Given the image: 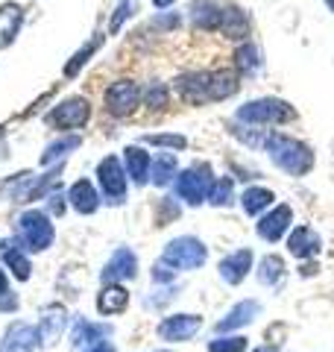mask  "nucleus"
Masks as SVG:
<instances>
[{"instance_id":"nucleus-17","label":"nucleus","mask_w":334,"mask_h":352,"mask_svg":"<svg viewBox=\"0 0 334 352\" xmlns=\"http://www.w3.org/2000/svg\"><path fill=\"white\" fill-rule=\"evenodd\" d=\"M252 270V250H238L220 261V276L226 285H241Z\"/></svg>"},{"instance_id":"nucleus-28","label":"nucleus","mask_w":334,"mask_h":352,"mask_svg":"<svg viewBox=\"0 0 334 352\" xmlns=\"http://www.w3.org/2000/svg\"><path fill=\"white\" fill-rule=\"evenodd\" d=\"M235 68H238L241 76H252L261 68V53H258L255 44H241L238 53H235Z\"/></svg>"},{"instance_id":"nucleus-22","label":"nucleus","mask_w":334,"mask_h":352,"mask_svg":"<svg viewBox=\"0 0 334 352\" xmlns=\"http://www.w3.org/2000/svg\"><path fill=\"white\" fill-rule=\"evenodd\" d=\"M0 256H3V261L9 264V270H12L21 282H27V279H30L32 264H30L27 252H24V247H21L18 241H6V244H0Z\"/></svg>"},{"instance_id":"nucleus-29","label":"nucleus","mask_w":334,"mask_h":352,"mask_svg":"<svg viewBox=\"0 0 334 352\" xmlns=\"http://www.w3.org/2000/svg\"><path fill=\"white\" fill-rule=\"evenodd\" d=\"M82 144V138L80 135H65L59 141H53V144L44 150V156H41V164H53V162H59L62 156H68L71 150H76Z\"/></svg>"},{"instance_id":"nucleus-11","label":"nucleus","mask_w":334,"mask_h":352,"mask_svg":"<svg viewBox=\"0 0 334 352\" xmlns=\"http://www.w3.org/2000/svg\"><path fill=\"white\" fill-rule=\"evenodd\" d=\"M135 273H138V258H135V252L126 250V247H120L115 250V256L109 258L106 264V270H103V282H124V279H135Z\"/></svg>"},{"instance_id":"nucleus-42","label":"nucleus","mask_w":334,"mask_h":352,"mask_svg":"<svg viewBox=\"0 0 334 352\" xmlns=\"http://www.w3.org/2000/svg\"><path fill=\"white\" fill-rule=\"evenodd\" d=\"M15 308H18L15 296H9V300H0V311H15Z\"/></svg>"},{"instance_id":"nucleus-6","label":"nucleus","mask_w":334,"mask_h":352,"mask_svg":"<svg viewBox=\"0 0 334 352\" xmlns=\"http://www.w3.org/2000/svg\"><path fill=\"white\" fill-rule=\"evenodd\" d=\"M211 168L208 164H197L191 170H182L176 176V194H179V200H185L188 206H199L203 200H208L211 194Z\"/></svg>"},{"instance_id":"nucleus-40","label":"nucleus","mask_w":334,"mask_h":352,"mask_svg":"<svg viewBox=\"0 0 334 352\" xmlns=\"http://www.w3.org/2000/svg\"><path fill=\"white\" fill-rule=\"evenodd\" d=\"M47 200H50V212H53L56 217H62V214H65V208H68V203H65V200H68V197H62V191L56 188V191L47 197Z\"/></svg>"},{"instance_id":"nucleus-38","label":"nucleus","mask_w":334,"mask_h":352,"mask_svg":"<svg viewBox=\"0 0 334 352\" xmlns=\"http://www.w3.org/2000/svg\"><path fill=\"white\" fill-rule=\"evenodd\" d=\"M182 24V18L176 15V12H162V15H155L153 18V30L155 32H167V30H176Z\"/></svg>"},{"instance_id":"nucleus-37","label":"nucleus","mask_w":334,"mask_h":352,"mask_svg":"<svg viewBox=\"0 0 334 352\" xmlns=\"http://www.w3.org/2000/svg\"><path fill=\"white\" fill-rule=\"evenodd\" d=\"M179 217V206H176L170 197H164V200L159 203V214H155V220H159V226H167L170 220Z\"/></svg>"},{"instance_id":"nucleus-12","label":"nucleus","mask_w":334,"mask_h":352,"mask_svg":"<svg viewBox=\"0 0 334 352\" xmlns=\"http://www.w3.org/2000/svg\"><path fill=\"white\" fill-rule=\"evenodd\" d=\"M38 344V329L30 323H15L6 329V338L0 344V352H32Z\"/></svg>"},{"instance_id":"nucleus-8","label":"nucleus","mask_w":334,"mask_h":352,"mask_svg":"<svg viewBox=\"0 0 334 352\" xmlns=\"http://www.w3.org/2000/svg\"><path fill=\"white\" fill-rule=\"evenodd\" d=\"M141 103V91L132 80H118L106 88V112L115 118H126L138 109Z\"/></svg>"},{"instance_id":"nucleus-43","label":"nucleus","mask_w":334,"mask_h":352,"mask_svg":"<svg viewBox=\"0 0 334 352\" xmlns=\"http://www.w3.org/2000/svg\"><path fill=\"white\" fill-rule=\"evenodd\" d=\"M88 352H118V349L111 346V344H94V346L88 349Z\"/></svg>"},{"instance_id":"nucleus-26","label":"nucleus","mask_w":334,"mask_h":352,"mask_svg":"<svg viewBox=\"0 0 334 352\" xmlns=\"http://www.w3.org/2000/svg\"><path fill=\"white\" fill-rule=\"evenodd\" d=\"M176 170H179V162H176L173 153H159V156L153 159V176H150V179L159 185V188H164V185L173 182Z\"/></svg>"},{"instance_id":"nucleus-47","label":"nucleus","mask_w":334,"mask_h":352,"mask_svg":"<svg viewBox=\"0 0 334 352\" xmlns=\"http://www.w3.org/2000/svg\"><path fill=\"white\" fill-rule=\"evenodd\" d=\"M326 3H329V6H331V9H334V0H326Z\"/></svg>"},{"instance_id":"nucleus-36","label":"nucleus","mask_w":334,"mask_h":352,"mask_svg":"<svg viewBox=\"0 0 334 352\" xmlns=\"http://www.w3.org/2000/svg\"><path fill=\"white\" fill-rule=\"evenodd\" d=\"M144 103L150 109H164L167 106V88L162 82H153L147 91H144Z\"/></svg>"},{"instance_id":"nucleus-10","label":"nucleus","mask_w":334,"mask_h":352,"mask_svg":"<svg viewBox=\"0 0 334 352\" xmlns=\"http://www.w3.org/2000/svg\"><path fill=\"white\" fill-rule=\"evenodd\" d=\"M199 329H203V317L199 314H173L159 323V338L176 344V340H191Z\"/></svg>"},{"instance_id":"nucleus-5","label":"nucleus","mask_w":334,"mask_h":352,"mask_svg":"<svg viewBox=\"0 0 334 352\" xmlns=\"http://www.w3.org/2000/svg\"><path fill=\"white\" fill-rule=\"evenodd\" d=\"M126 179H129L126 168L120 164L118 156H106L97 164V185H100V191H103L106 203L120 206L126 200Z\"/></svg>"},{"instance_id":"nucleus-30","label":"nucleus","mask_w":334,"mask_h":352,"mask_svg":"<svg viewBox=\"0 0 334 352\" xmlns=\"http://www.w3.org/2000/svg\"><path fill=\"white\" fill-rule=\"evenodd\" d=\"M109 335V326H94L88 320H80L74 329V346H82V344H97Z\"/></svg>"},{"instance_id":"nucleus-31","label":"nucleus","mask_w":334,"mask_h":352,"mask_svg":"<svg viewBox=\"0 0 334 352\" xmlns=\"http://www.w3.org/2000/svg\"><path fill=\"white\" fill-rule=\"evenodd\" d=\"M285 276V261L278 256H264L258 264V282L261 285H276Z\"/></svg>"},{"instance_id":"nucleus-27","label":"nucleus","mask_w":334,"mask_h":352,"mask_svg":"<svg viewBox=\"0 0 334 352\" xmlns=\"http://www.w3.org/2000/svg\"><path fill=\"white\" fill-rule=\"evenodd\" d=\"M273 191H267V188H258V185H255V188H247L243 191V197H241V206H243V212L247 214H261L264 208H270L273 206Z\"/></svg>"},{"instance_id":"nucleus-44","label":"nucleus","mask_w":334,"mask_h":352,"mask_svg":"<svg viewBox=\"0 0 334 352\" xmlns=\"http://www.w3.org/2000/svg\"><path fill=\"white\" fill-rule=\"evenodd\" d=\"M153 3H155V9H170L176 0H153Z\"/></svg>"},{"instance_id":"nucleus-45","label":"nucleus","mask_w":334,"mask_h":352,"mask_svg":"<svg viewBox=\"0 0 334 352\" xmlns=\"http://www.w3.org/2000/svg\"><path fill=\"white\" fill-rule=\"evenodd\" d=\"M6 291H9V282H6V273L0 270V296H3Z\"/></svg>"},{"instance_id":"nucleus-4","label":"nucleus","mask_w":334,"mask_h":352,"mask_svg":"<svg viewBox=\"0 0 334 352\" xmlns=\"http://www.w3.org/2000/svg\"><path fill=\"white\" fill-rule=\"evenodd\" d=\"M205 258H208V250H205L203 241H197L194 235L170 241L162 252V261L170 264L173 270H197L205 264Z\"/></svg>"},{"instance_id":"nucleus-34","label":"nucleus","mask_w":334,"mask_h":352,"mask_svg":"<svg viewBox=\"0 0 334 352\" xmlns=\"http://www.w3.org/2000/svg\"><path fill=\"white\" fill-rule=\"evenodd\" d=\"M208 352H247V338H217L208 344Z\"/></svg>"},{"instance_id":"nucleus-33","label":"nucleus","mask_w":334,"mask_h":352,"mask_svg":"<svg viewBox=\"0 0 334 352\" xmlns=\"http://www.w3.org/2000/svg\"><path fill=\"white\" fill-rule=\"evenodd\" d=\"M232 197H235V182H232L229 176H223V179H217L214 185H211L208 200L214 203V206H229V203H232Z\"/></svg>"},{"instance_id":"nucleus-46","label":"nucleus","mask_w":334,"mask_h":352,"mask_svg":"<svg viewBox=\"0 0 334 352\" xmlns=\"http://www.w3.org/2000/svg\"><path fill=\"white\" fill-rule=\"evenodd\" d=\"M252 352H278V349H273V346H258V349H252Z\"/></svg>"},{"instance_id":"nucleus-21","label":"nucleus","mask_w":334,"mask_h":352,"mask_svg":"<svg viewBox=\"0 0 334 352\" xmlns=\"http://www.w3.org/2000/svg\"><path fill=\"white\" fill-rule=\"evenodd\" d=\"M21 21H24V9H21L18 3L0 6V50L15 41L18 30H21Z\"/></svg>"},{"instance_id":"nucleus-3","label":"nucleus","mask_w":334,"mask_h":352,"mask_svg":"<svg viewBox=\"0 0 334 352\" xmlns=\"http://www.w3.org/2000/svg\"><path fill=\"white\" fill-rule=\"evenodd\" d=\"M56 238V229L50 223V217L38 212V208H30L18 217V244L30 250V252H41L53 244Z\"/></svg>"},{"instance_id":"nucleus-41","label":"nucleus","mask_w":334,"mask_h":352,"mask_svg":"<svg viewBox=\"0 0 334 352\" xmlns=\"http://www.w3.org/2000/svg\"><path fill=\"white\" fill-rule=\"evenodd\" d=\"M173 279V267L170 264H164V261H159L153 267V282H170Z\"/></svg>"},{"instance_id":"nucleus-20","label":"nucleus","mask_w":334,"mask_h":352,"mask_svg":"<svg viewBox=\"0 0 334 352\" xmlns=\"http://www.w3.org/2000/svg\"><path fill=\"white\" fill-rule=\"evenodd\" d=\"M126 305H129V294L124 285H118V282H109L106 288L97 294L100 314H120V311H126Z\"/></svg>"},{"instance_id":"nucleus-24","label":"nucleus","mask_w":334,"mask_h":352,"mask_svg":"<svg viewBox=\"0 0 334 352\" xmlns=\"http://www.w3.org/2000/svg\"><path fill=\"white\" fill-rule=\"evenodd\" d=\"M220 15H223V6L220 3H211V0H197L191 3V18L197 27L203 30H220Z\"/></svg>"},{"instance_id":"nucleus-15","label":"nucleus","mask_w":334,"mask_h":352,"mask_svg":"<svg viewBox=\"0 0 334 352\" xmlns=\"http://www.w3.org/2000/svg\"><path fill=\"white\" fill-rule=\"evenodd\" d=\"M258 314H261V302H258V300H243V302H238V305L232 308V311L217 323V335H223V332H235V329L249 326Z\"/></svg>"},{"instance_id":"nucleus-25","label":"nucleus","mask_w":334,"mask_h":352,"mask_svg":"<svg viewBox=\"0 0 334 352\" xmlns=\"http://www.w3.org/2000/svg\"><path fill=\"white\" fill-rule=\"evenodd\" d=\"M65 323H68V317H65V311H50L41 317L38 323V340L44 346H50L53 340H59L62 332H65Z\"/></svg>"},{"instance_id":"nucleus-32","label":"nucleus","mask_w":334,"mask_h":352,"mask_svg":"<svg viewBox=\"0 0 334 352\" xmlns=\"http://www.w3.org/2000/svg\"><path fill=\"white\" fill-rule=\"evenodd\" d=\"M100 44H103V36H97V38H94L91 44H88V47H82V50H80V53H76V56H74V59L68 62V68H65V76H68V80H74V76H76V74H80V71L85 68V62H88V59H91V56H94V53H97V47H100Z\"/></svg>"},{"instance_id":"nucleus-14","label":"nucleus","mask_w":334,"mask_h":352,"mask_svg":"<svg viewBox=\"0 0 334 352\" xmlns=\"http://www.w3.org/2000/svg\"><path fill=\"white\" fill-rule=\"evenodd\" d=\"M220 32L232 41H243L249 36V15L235 3H226L220 15Z\"/></svg>"},{"instance_id":"nucleus-2","label":"nucleus","mask_w":334,"mask_h":352,"mask_svg":"<svg viewBox=\"0 0 334 352\" xmlns=\"http://www.w3.org/2000/svg\"><path fill=\"white\" fill-rule=\"evenodd\" d=\"M296 118L293 106L278 100V97H261V100H252V103H243L238 109V120L249 126H270V124H291Z\"/></svg>"},{"instance_id":"nucleus-13","label":"nucleus","mask_w":334,"mask_h":352,"mask_svg":"<svg viewBox=\"0 0 334 352\" xmlns=\"http://www.w3.org/2000/svg\"><path fill=\"white\" fill-rule=\"evenodd\" d=\"M291 220H293L291 206H285V203H282V206H276L270 214H264V217H261V223H258V235H261L264 241H270V244H276V241L287 232Z\"/></svg>"},{"instance_id":"nucleus-35","label":"nucleus","mask_w":334,"mask_h":352,"mask_svg":"<svg viewBox=\"0 0 334 352\" xmlns=\"http://www.w3.org/2000/svg\"><path fill=\"white\" fill-rule=\"evenodd\" d=\"M147 144L155 147H170V150H185L188 147V138L185 135H144Z\"/></svg>"},{"instance_id":"nucleus-7","label":"nucleus","mask_w":334,"mask_h":352,"mask_svg":"<svg viewBox=\"0 0 334 352\" xmlns=\"http://www.w3.org/2000/svg\"><path fill=\"white\" fill-rule=\"evenodd\" d=\"M91 118V103L85 97H68L65 103H59L47 115V124L62 129V132H71V129H82Z\"/></svg>"},{"instance_id":"nucleus-18","label":"nucleus","mask_w":334,"mask_h":352,"mask_svg":"<svg viewBox=\"0 0 334 352\" xmlns=\"http://www.w3.org/2000/svg\"><path fill=\"white\" fill-rule=\"evenodd\" d=\"M320 235L314 232L311 226H296L291 238H287V250H291V256L296 258H311V256H317L320 252Z\"/></svg>"},{"instance_id":"nucleus-39","label":"nucleus","mask_w":334,"mask_h":352,"mask_svg":"<svg viewBox=\"0 0 334 352\" xmlns=\"http://www.w3.org/2000/svg\"><path fill=\"white\" fill-rule=\"evenodd\" d=\"M132 15V6H129V0H120V6H118V12L111 15V21H109V32H118L120 30V24Z\"/></svg>"},{"instance_id":"nucleus-19","label":"nucleus","mask_w":334,"mask_h":352,"mask_svg":"<svg viewBox=\"0 0 334 352\" xmlns=\"http://www.w3.org/2000/svg\"><path fill=\"white\" fill-rule=\"evenodd\" d=\"M68 203H71L80 214H94L97 208H100V194H97V188H94V182H88V179L74 182L71 191H68Z\"/></svg>"},{"instance_id":"nucleus-23","label":"nucleus","mask_w":334,"mask_h":352,"mask_svg":"<svg viewBox=\"0 0 334 352\" xmlns=\"http://www.w3.org/2000/svg\"><path fill=\"white\" fill-rule=\"evenodd\" d=\"M238 88H241V74L226 71V68L211 71V103L226 100V97L238 94Z\"/></svg>"},{"instance_id":"nucleus-1","label":"nucleus","mask_w":334,"mask_h":352,"mask_svg":"<svg viewBox=\"0 0 334 352\" xmlns=\"http://www.w3.org/2000/svg\"><path fill=\"white\" fill-rule=\"evenodd\" d=\"M264 147H267V153H270L276 168H282L291 176H305V173H311V168H314V153H311V147L302 144V141L291 138V135H285V132L267 135Z\"/></svg>"},{"instance_id":"nucleus-16","label":"nucleus","mask_w":334,"mask_h":352,"mask_svg":"<svg viewBox=\"0 0 334 352\" xmlns=\"http://www.w3.org/2000/svg\"><path fill=\"white\" fill-rule=\"evenodd\" d=\"M124 162H126V176L135 185H147L153 176V156L144 147H126L124 150Z\"/></svg>"},{"instance_id":"nucleus-9","label":"nucleus","mask_w":334,"mask_h":352,"mask_svg":"<svg viewBox=\"0 0 334 352\" xmlns=\"http://www.w3.org/2000/svg\"><path fill=\"white\" fill-rule=\"evenodd\" d=\"M176 94L191 106L211 103V71H188L176 80Z\"/></svg>"}]
</instances>
